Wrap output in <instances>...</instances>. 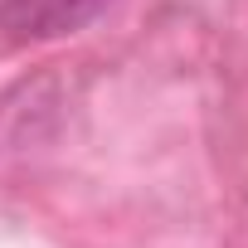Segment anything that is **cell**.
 <instances>
[{
	"label": "cell",
	"mask_w": 248,
	"mask_h": 248,
	"mask_svg": "<svg viewBox=\"0 0 248 248\" xmlns=\"http://www.w3.org/2000/svg\"><path fill=\"white\" fill-rule=\"evenodd\" d=\"M97 0H10L5 5V20L15 30H34V34H59V30H73L83 15H93Z\"/></svg>",
	"instance_id": "1"
}]
</instances>
